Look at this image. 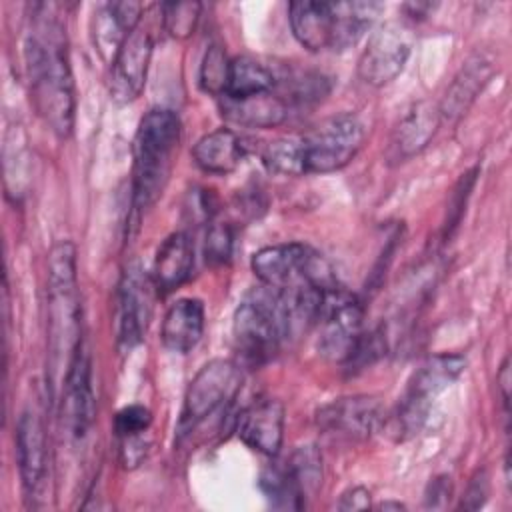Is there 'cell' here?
I'll return each instance as SVG.
<instances>
[{
    "label": "cell",
    "mask_w": 512,
    "mask_h": 512,
    "mask_svg": "<svg viewBox=\"0 0 512 512\" xmlns=\"http://www.w3.org/2000/svg\"><path fill=\"white\" fill-rule=\"evenodd\" d=\"M370 508V492L364 486L348 488L338 502V510H366Z\"/></svg>",
    "instance_id": "obj_36"
},
{
    "label": "cell",
    "mask_w": 512,
    "mask_h": 512,
    "mask_svg": "<svg viewBox=\"0 0 512 512\" xmlns=\"http://www.w3.org/2000/svg\"><path fill=\"white\" fill-rule=\"evenodd\" d=\"M16 458L22 486L28 498H34L46 478V434L40 418L24 410L16 424Z\"/></svg>",
    "instance_id": "obj_17"
},
{
    "label": "cell",
    "mask_w": 512,
    "mask_h": 512,
    "mask_svg": "<svg viewBox=\"0 0 512 512\" xmlns=\"http://www.w3.org/2000/svg\"><path fill=\"white\" fill-rule=\"evenodd\" d=\"M492 74H494L492 58H488L482 52L472 54L462 64L460 72L454 76L442 104L438 106L440 120L456 122L458 118H462Z\"/></svg>",
    "instance_id": "obj_19"
},
{
    "label": "cell",
    "mask_w": 512,
    "mask_h": 512,
    "mask_svg": "<svg viewBox=\"0 0 512 512\" xmlns=\"http://www.w3.org/2000/svg\"><path fill=\"white\" fill-rule=\"evenodd\" d=\"M380 402L374 396H342L316 412L320 432L342 442L366 440L380 424Z\"/></svg>",
    "instance_id": "obj_13"
},
{
    "label": "cell",
    "mask_w": 512,
    "mask_h": 512,
    "mask_svg": "<svg viewBox=\"0 0 512 512\" xmlns=\"http://www.w3.org/2000/svg\"><path fill=\"white\" fill-rule=\"evenodd\" d=\"M476 168L466 172L460 182L456 184L454 192H452V202L448 204V218H446V224H444V234L446 238H450L452 230L458 226L460 218H462V212H464V206H466V198L474 186V180H476Z\"/></svg>",
    "instance_id": "obj_33"
},
{
    "label": "cell",
    "mask_w": 512,
    "mask_h": 512,
    "mask_svg": "<svg viewBox=\"0 0 512 512\" xmlns=\"http://www.w3.org/2000/svg\"><path fill=\"white\" fill-rule=\"evenodd\" d=\"M250 264L260 284L282 294L326 290L338 284L330 262L302 242L260 248Z\"/></svg>",
    "instance_id": "obj_6"
},
{
    "label": "cell",
    "mask_w": 512,
    "mask_h": 512,
    "mask_svg": "<svg viewBox=\"0 0 512 512\" xmlns=\"http://www.w3.org/2000/svg\"><path fill=\"white\" fill-rule=\"evenodd\" d=\"M380 12V2L302 0L288 6L292 34L310 52H340L354 46Z\"/></svg>",
    "instance_id": "obj_4"
},
{
    "label": "cell",
    "mask_w": 512,
    "mask_h": 512,
    "mask_svg": "<svg viewBox=\"0 0 512 512\" xmlns=\"http://www.w3.org/2000/svg\"><path fill=\"white\" fill-rule=\"evenodd\" d=\"M296 328L288 298L264 284L250 288L236 306L232 338L236 352L250 366L268 362Z\"/></svg>",
    "instance_id": "obj_5"
},
{
    "label": "cell",
    "mask_w": 512,
    "mask_h": 512,
    "mask_svg": "<svg viewBox=\"0 0 512 512\" xmlns=\"http://www.w3.org/2000/svg\"><path fill=\"white\" fill-rule=\"evenodd\" d=\"M200 10H202V6L198 2H168V4H162L160 12H162V22H164L166 32L172 38H178V40L188 38L194 32L196 24H198Z\"/></svg>",
    "instance_id": "obj_30"
},
{
    "label": "cell",
    "mask_w": 512,
    "mask_h": 512,
    "mask_svg": "<svg viewBox=\"0 0 512 512\" xmlns=\"http://www.w3.org/2000/svg\"><path fill=\"white\" fill-rule=\"evenodd\" d=\"M260 158H262V164L274 174H284V176L306 174L302 138L288 136V138L270 140L264 144Z\"/></svg>",
    "instance_id": "obj_27"
},
{
    "label": "cell",
    "mask_w": 512,
    "mask_h": 512,
    "mask_svg": "<svg viewBox=\"0 0 512 512\" xmlns=\"http://www.w3.org/2000/svg\"><path fill=\"white\" fill-rule=\"evenodd\" d=\"M186 212H188L190 220H194V222L212 220V216L216 212V202H214V196L210 194V190H206V188L190 190L188 202H186Z\"/></svg>",
    "instance_id": "obj_34"
},
{
    "label": "cell",
    "mask_w": 512,
    "mask_h": 512,
    "mask_svg": "<svg viewBox=\"0 0 512 512\" xmlns=\"http://www.w3.org/2000/svg\"><path fill=\"white\" fill-rule=\"evenodd\" d=\"M440 126V110L430 100L414 102L392 130L386 158L390 164H400L422 152L434 138Z\"/></svg>",
    "instance_id": "obj_16"
},
{
    "label": "cell",
    "mask_w": 512,
    "mask_h": 512,
    "mask_svg": "<svg viewBox=\"0 0 512 512\" xmlns=\"http://www.w3.org/2000/svg\"><path fill=\"white\" fill-rule=\"evenodd\" d=\"M260 490L272 502L274 508L282 510H302L306 506V496L300 490L296 478L288 470L286 462L270 464L262 470L258 480Z\"/></svg>",
    "instance_id": "obj_26"
},
{
    "label": "cell",
    "mask_w": 512,
    "mask_h": 512,
    "mask_svg": "<svg viewBox=\"0 0 512 512\" xmlns=\"http://www.w3.org/2000/svg\"><path fill=\"white\" fill-rule=\"evenodd\" d=\"M306 174H328L344 168L364 142V124L354 114H336L302 136Z\"/></svg>",
    "instance_id": "obj_10"
},
{
    "label": "cell",
    "mask_w": 512,
    "mask_h": 512,
    "mask_svg": "<svg viewBox=\"0 0 512 512\" xmlns=\"http://www.w3.org/2000/svg\"><path fill=\"white\" fill-rule=\"evenodd\" d=\"M238 438L264 456H276L284 436V404L276 398H262L246 406L236 420Z\"/></svg>",
    "instance_id": "obj_15"
},
{
    "label": "cell",
    "mask_w": 512,
    "mask_h": 512,
    "mask_svg": "<svg viewBox=\"0 0 512 512\" xmlns=\"http://www.w3.org/2000/svg\"><path fill=\"white\" fill-rule=\"evenodd\" d=\"M450 492H452V482H450L448 476H438V478H434V480L428 484L426 506L440 508L438 500H442V506H444V502L450 498Z\"/></svg>",
    "instance_id": "obj_37"
},
{
    "label": "cell",
    "mask_w": 512,
    "mask_h": 512,
    "mask_svg": "<svg viewBox=\"0 0 512 512\" xmlns=\"http://www.w3.org/2000/svg\"><path fill=\"white\" fill-rule=\"evenodd\" d=\"M62 410L66 424L76 438H82L94 420V392L90 378V360L84 346L76 354L62 386Z\"/></svg>",
    "instance_id": "obj_18"
},
{
    "label": "cell",
    "mask_w": 512,
    "mask_h": 512,
    "mask_svg": "<svg viewBox=\"0 0 512 512\" xmlns=\"http://www.w3.org/2000/svg\"><path fill=\"white\" fill-rule=\"evenodd\" d=\"M234 250V230L230 224L214 222L210 224L204 240V256L210 264H224L232 258Z\"/></svg>",
    "instance_id": "obj_31"
},
{
    "label": "cell",
    "mask_w": 512,
    "mask_h": 512,
    "mask_svg": "<svg viewBox=\"0 0 512 512\" xmlns=\"http://www.w3.org/2000/svg\"><path fill=\"white\" fill-rule=\"evenodd\" d=\"M486 496H488V474H486V470H476V474L472 476V480L462 496L460 508L478 510L486 502Z\"/></svg>",
    "instance_id": "obj_35"
},
{
    "label": "cell",
    "mask_w": 512,
    "mask_h": 512,
    "mask_svg": "<svg viewBox=\"0 0 512 512\" xmlns=\"http://www.w3.org/2000/svg\"><path fill=\"white\" fill-rule=\"evenodd\" d=\"M142 12L144 6L138 2H110L98 10L94 38L106 58L116 56L124 38L140 24Z\"/></svg>",
    "instance_id": "obj_24"
},
{
    "label": "cell",
    "mask_w": 512,
    "mask_h": 512,
    "mask_svg": "<svg viewBox=\"0 0 512 512\" xmlns=\"http://www.w3.org/2000/svg\"><path fill=\"white\" fill-rule=\"evenodd\" d=\"M242 368L226 358H214L206 362L186 388L180 418L178 436H186L196 426L226 410L242 390Z\"/></svg>",
    "instance_id": "obj_9"
},
{
    "label": "cell",
    "mask_w": 512,
    "mask_h": 512,
    "mask_svg": "<svg viewBox=\"0 0 512 512\" xmlns=\"http://www.w3.org/2000/svg\"><path fill=\"white\" fill-rule=\"evenodd\" d=\"M194 268V242L186 232H172L162 240L156 250L152 264V282L156 292L168 294L180 288L190 276Z\"/></svg>",
    "instance_id": "obj_20"
},
{
    "label": "cell",
    "mask_w": 512,
    "mask_h": 512,
    "mask_svg": "<svg viewBox=\"0 0 512 512\" xmlns=\"http://www.w3.org/2000/svg\"><path fill=\"white\" fill-rule=\"evenodd\" d=\"M152 424V412L142 404H128L114 416V430L118 438L142 436Z\"/></svg>",
    "instance_id": "obj_32"
},
{
    "label": "cell",
    "mask_w": 512,
    "mask_h": 512,
    "mask_svg": "<svg viewBox=\"0 0 512 512\" xmlns=\"http://www.w3.org/2000/svg\"><path fill=\"white\" fill-rule=\"evenodd\" d=\"M24 62L38 116L56 136L66 138L74 128V80L64 28L46 4L32 6Z\"/></svg>",
    "instance_id": "obj_1"
},
{
    "label": "cell",
    "mask_w": 512,
    "mask_h": 512,
    "mask_svg": "<svg viewBox=\"0 0 512 512\" xmlns=\"http://www.w3.org/2000/svg\"><path fill=\"white\" fill-rule=\"evenodd\" d=\"M154 40L148 28L138 24L122 42L110 68V96L118 104L136 100L144 88Z\"/></svg>",
    "instance_id": "obj_14"
},
{
    "label": "cell",
    "mask_w": 512,
    "mask_h": 512,
    "mask_svg": "<svg viewBox=\"0 0 512 512\" xmlns=\"http://www.w3.org/2000/svg\"><path fill=\"white\" fill-rule=\"evenodd\" d=\"M496 382H498V388H500V398H502V404H504V412L508 416V404H510V358H504V362H502V366L498 370Z\"/></svg>",
    "instance_id": "obj_38"
},
{
    "label": "cell",
    "mask_w": 512,
    "mask_h": 512,
    "mask_svg": "<svg viewBox=\"0 0 512 512\" xmlns=\"http://www.w3.org/2000/svg\"><path fill=\"white\" fill-rule=\"evenodd\" d=\"M180 118L174 110H148L134 136L132 166V210L142 214L162 196L180 142Z\"/></svg>",
    "instance_id": "obj_3"
},
{
    "label": "cell",
    "mask_w": 512,
    "mask_h": 512,
    "mask_svg": "<svg viewBox=\"0 0 512 512\" xmlns=\"http://www.w3.org/2000/svg\"><path fill=\"white\" fill-rule=\"evenodd\" d=\"M284 462H286L288 470L292 472V476L296 478V482L306 498L312 496L320 488V484H322V454H320L318 446H314V444L298 446Z\"/></svg>",
    "instance_id": "obj_28"
},
{
    "label": "cell",
    "mask_w": 512,
    "mask_h": 512,
    "mask_svg": "<svg viewBox=\"0 0 512 512\" xmlns=\"http://www.w3.org/2000/svg\"><path fill=\"white\" fill-rule=\"evenodd\" d=\"M156 286L152 276L138 262H130L118 284L116 324H118V348L130 352L136 348L148 330L154 310Z\"/></svg>",
    "instance_id": "obj_11"
},
{
    "label": "cell",
    "mask_w": 512,
    "mask_h": 512,
    "mask_svg": "<svg viewBox=\"0 0 512 512\" xmlns=\"http://www.w3.org/2000/svg\"><path fill=\"white\" fill-rule=\"evenodd\" d=\"M280 74L266 62L252 56H238L230 64V82L224 96L242 98L276 90Z\"/></svg>",
    "instance_id": "obj_25"
},
{
    "label": "cell",
    "mask_w": 512,
    "mask_h": 512,
    "mask_svg": "<svg viewBox=\"0 0 512 512\" xmlns=\"http://www.w3.org/2000/svg\"><path fill=\"white\" fill-rule=\"evenodd\" d=\"M204 332V304L198 298H178L162 320L160 340L176 354L190 352Z\"/></svg>",
    "instance_id": "obj_22"
},
{
    "label": "cell",
    "mask_w": 512,
    "mask_h": 512,
    "mask_svg": "<svg viewBox=\"0 0 512 512\" xmlns=\"http://www.w3.org/2000/svg\"><path fill=\"white\" fill-rule=\"evenodd\" d=\"M410 50V30L400 22H384L370 34L358 58V76L370 86H384L402 72Z\"/></svg>",
    "instance_id": "obj_12"
},
{
    "label": "cell",
    "mask_w": 512,
    "mask_h": 512,
    "mask_svg": "<svg viewBox=\"0 0 512 512\" xmlns=\"http://www.w3.org/2000/svg\"><path fill=\"white\" fill-rule=\"evenodd\" d=\"M380 508H382V510H388V508L402 510V508H404V504H400V502H382V504H380Z\"/></svg>",
    "instance_id": "obj_39"
},
{
    "label": "cell",
    "mask_w": 512,
    "mask_h": 512,
    "mask_svg": "<svg viewBox=\"0 0 512 512\" xmlns=\"http://www.w3.org/2000/svg\"><path fill=\"white\" fill-rule=\"evenodd\" d=\"M198 168L208 174H228L236 170L244 158L242 138L230 128H216L204 134L192 148Z\"/></svg>",
    "instance_id": "obj_23"
},
{
    "label": "cell",
    "mask_w": 512,
    "mask_h": 512,
    "mask_svg": "<svg viewBox=\"0 0 512 512\" xmlns=\"http://www.w3.org/2000/svg\"><path fill=\"white\" fill-rule=\"evenodd\" d=\"M80 296L76 280V246L60 240L48 254L46 336H48V388L56 400L76 354L82 348Z\"/></svg>",
    "instance_id": "obj_2"
},
{
    "label": "cell",
    "mask_w": 512,
    "mask_h": 512,
    "mask_svg": "<svg viewBox=\"0 0 512 512\" xmlns=\"http://www.w3.org/2000/svg\"><path fill=\"white\" fill-rule=\"evenodd\" d=\"M220 110L228 122L246 128H274L288 116V104L276 90L242 98L220 96Z\"/></svg>",
    "instance_id": "obj_21"
},
{
    "label": "cell",
    "mask_w": 512,
    "mask_h": 512,
    "mask_svg": "<svg viewBox=\"0 0 512 512\" xmlns=\"http://www.w3.org/2000/svg\"><path fill=\"white\" fill-rule=\"evenodd\" d=\"M314 324L318 326V352L340 364H350L364 338V306L360 298L340 284L324 290Z\"/></svg>",
    "instance_id": "obj_8"
},
{
    "label": "cell",
    "mask_w": 512,
    "mask_h": 512,
    "mask_svg": "<svg viewBox=\"0 0 512 512\" xmlns=\"http://www.w3.org/2000/svg\"><path fill=\"white\" fill-rule=\"evenodd\" d=\"M466 368L462 354H436L428 358L410 378L396 410L384 422L388 434L400 442L418 434L428 418L432 400L448 388Z\"/></svg>",
    "instance_id": "obj_7"
},
{
    "label": "cell",
    "mask_w": 512,
    "mask_h": 512,
    "mask_svg": "<svg viewBox=\"0 0 512 512\" xmlns=\"http://www.w3.org/2000/svg\"><path fill=\"white\" fill-rule=\"evenodd\" d=\"M230 64L226 50L220 44H212L200 64V86L212 96H224L230 82Z\"/></svg>",
    "instance_id": "obj_29"
}]
</instances>
